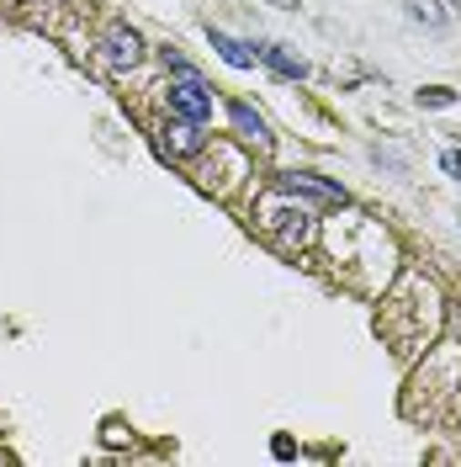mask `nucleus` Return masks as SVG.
I'll use <instances>...</instances> for the list:
<instances>
[{"mask_svg":"<svg viewBox=\"0 0 461 467\" xmlns=\"http://www.w3.org/2000/svg\"><path fill=\"white\" fill-rule=\"evenodd\" d=\"M101 58H107V69H117V75L138 69V64H144V43H138V32L107 27V37H101Z\"/></svg>","mask_w":461,"mask_h":467,"instance_id":"4","label":"nucleus"},{"mask_svg":"<svg viewBox=\"0 0 461 467\" xmlns=\"http://www.w3.org/2000/svg\"><path fill=\"white\" fill-rule=\"evenodd\" d=\"M212 48H218L223 64H233V69H255V58H260V48L239 43V37H229V32H212Z\"/></svg>","mask_w":461,"mask_h":467,"instance_id":"7","label":"nucleus"},{"mask_svg":"<svg viewBox=\"0 0 461 467\" xmlns=\"http://www.w3.org/2000/svg\"><path fill=\"white\" fill-rule=\"evenodd\" d=\"M404 5H408L414 22H425V27H446V11H440L435 0H404Z\"/></svg>","mask_w":461,"mask_h":467,"instance_id":"9","label":"nucleus"},{"mask_svg":"<svg viewBox=\"0 0 461 467\" xmlns=\"http://www.w3.org/2000/svg\"><path fill=\"white\" fill-rule=\"evenodd\" d=\"M446 171H451V175H461V154H456V149L446 154Z\"/></svg>","mask_w":461,"mask_h":467,"instance_id":"11","label":"nucleus"},{"mask_svg":"<svg viewBox=\"0 0 461 467\" xmlns=\"http://www.w3.org/2000/svg\"><path fill=\"white\" fill-rule=\"evenodd\" d=\"M197 149H202V133H197V122L175 117L170 128H165V154H197Z\"/></svg>","mask_w":461,"mask_h":467,"instance_id":"6","label":"nucleus"},{"mask_svg":"<svg viewBox=\"0 0 461 467\" xmlns=\"http://www.w3.org/2000/svg\"><path fill=\"white\" fill-rule=\"evenodd\" d=\"M271 5H282V11H292V5H297V0H271Z\"/></svg>","mask_w":461,"mask_h":467,"instance_id":"12","label":"nucleus"},{"mask_svg":"<svg viewBox=\"0 0 461 467\" xmlns=\"http://www.w3.org/2000/svg\"><path fill=\"white\" fill-rule=\"evenodd\" d=\"M419 101H430V107H451V101H456V96H451V90H425V96H419Z\"/></svg>","mask_w":461,"mask_h":467,"instance_id":"10","label":"nucleus"},{"mask_svg":"<svg viewBox=\"0 0 461 467\" xmlns=\"http://www.w3.org/2000/svg\"><path fill=\"white\" fill-rule=\"evenodd\" d=\"M287 197H297V202H313V207H345V192L340 186H329V181H318V175L308 171H287L282 181H276Z\"/></svg>","mask_w":461,"mask_h":467,"instance_id":"3","label":"nucleus"},{"mask_svg":"<svg viewBox=\"0 0 461 467\" xmlns=\"http://www.w3.org/2000/svg\"><path fill=\"white\" fill-rule=\"evenodd\" d=\"M260 58H265L276 75H287V80H302V75H308V64H302L297 54H287V48H276V43H271V48H260Z\"/></svg>","mask_w":461,"mask_h":467,"instance_id":"8","label":"nucleus"},{"mask_svg":"<svg viewBox=\"0 0 461 467\" xmlns=\"http://www.w3.org/2000/svg\"><path fill=\"white\" fill-rule=\"evenodd\" d=\"M170 112L186 122H207L212 117V90L202 86V75H180L170 86Z\"/></svg>","mask_w":461,"mask_h":467,"instance_id":"2","label":"nucleus"},{"mask_svg":"<svg viewBox=\"0 0 461 467\" xmlns=\"http://www.w3.org/2000/svg\"><path fill=\"white\" fill-rule=\"evenodd\" d=\"M229 117H233V128H239V139H244V144L271 149V128H265V117H260V112H250L244 101H233V107H229Z\"/></svg>","mask_w":461,"mask_h":467,"instance_id":"5","label":"nucleus"},{"mask_svg":"<svg viewBox=\"0 0 461 467\" xmlns=\"http://www.w3.org/2000/svg\"><path fill=\"white\" fill-rule=\"evenodd\" d=\"M260 229L271 234L282 250H302V244H313V213L276 186V197L260 202Z\"/></svg>","mask_w":461,"mask_h":467,"instance_id":"1","label":"nucleus"}]
</instances>
